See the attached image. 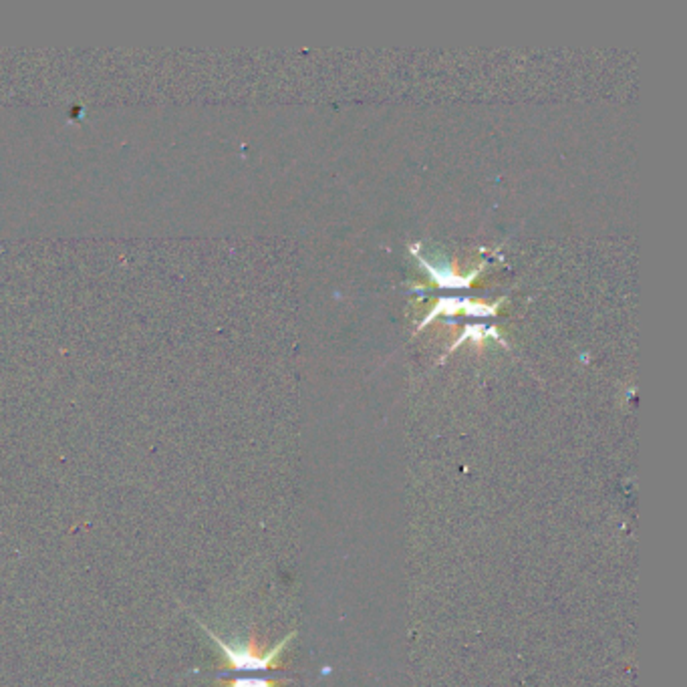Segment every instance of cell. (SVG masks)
I'll return each mask as SVG.
<instances>
[{
    "instance_id": "cell-2",
    "label": "cell",
    "mask_w": 687,
    "mask_h": 687,
    "mask_svg": "<svg viewBox=\"0 0 687 687\" xmlns=\"http://www.w3.org/2000/svg\"><path fill=\"white\" fill-rule=\"evenodd\" d=\"M278 682L276 679H268L262 675H242V677H234L226 682V687H276Z\"/></svg>"
},
{
    "instance_id": "cell-1",
    "label": "cell",
    "mask_w": 687,
    "mask_h": 687,
    "mask_svg": "<svg viewBox=\"0 0 687 687\" xmlns=\"http://www.w3.org/2000/svg\"><path fill=\"white\" fill-rule=\"evenodd\" d=\"M196 623L208 633V637L220 647L228 671H238V673H264V671H270V669H282L280 655L295 637V631H293L282 641H278L270 651H264L261 643H258V637L254 635V631L244 645H232L228 641L220 639L210 627H206L200 619H196Z\"/></svg>"
}]
</instances>
